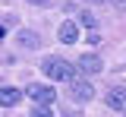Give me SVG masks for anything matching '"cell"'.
I'll use <instances>...</instances> for the list:
<instances>
[{"label":"cell","mask_w":126,"mask_h":117,"mask_svg":"<svg viewBox=\"0 0 126 117\" xmlns=\"http://www.w3.org/2000/svg\"><path fill=\"white\" fill-rule=\"evenodd\" d=\"M41 70H44V76H50L54 82H69V79H76V67H73L69 60H63V57H47Z\"/></svg>","instance_id":"obj_1"},{"label":"cell","mask_w":126,"mask_h":117,"mask_svg":"<svg viewBox=\"0 0 126 117\" xmlns=\"http://www.w3.org/2000/svg\"><path fill=\"white\" fill-rule=\"evenodd\" d=\"M25 95H29L35 104H54V101H57V92H54L50 85H41V82H32L29 89H25Z\"/></svg>","instance_id":"obj_2"},{"label":"cell","mask_w":126,"mask_h":117,"mask_svg":"<svg viewBox=\"0 0 126 117\" xmlns=\"http://www.w3.org/2000/svg\"><path fill=\"white\" fill-rule=\"evenodd\" d=\"M69 95H73V101H92L94 85L88 79H69Z\"/></svg>","instance_id":"obj_3"},{"label":"cell","mask_w":126,"mask_h":117,"mask_svg":"<svg viewBox=\"0 0 126 117\" xmlns=\"http://www.w3.org/2000/svg\"><path fill=\"white\" fill-rule=\"evenodd\" d=\"M22 101V92L19 89H13V85H3L0 89V108H16Z\"/></svg>","instance_id":"obj_4"},{"label":"cell","mask_w":126,"mask_h":117,"mask_svg":"<svg viewBox=\"0 0 126 117\" xmlns=\"http://www.w3.org/2000/svg\"><path fill=\"white\" fill-rule=\"evenodd\" d=\"M16 41H19L25 51H38V44H41V35H38V32H32V29H22V32L16 35Z\"/></svg>","instance_id":"obj_5"},{"label":"cell","mask_w":126,"mask_h":117,"mask_svg":"<svg viewBox=\"0 0 126 117\" xmlns=\"http://www.w3.org/2000/svg\"><path fill=\"white\" fill-rule=\"evenodd\" d=\"M101 67H104V63H101L98 54H82V57H79V70H82V73H101Z\"/></svg>","instance_id":"obj_6"},{"label":"cell","mask_w":126,"mask_h":117,"mask_svg":"<svg viewBox=\"0 0 126 117\" xmlns=\"http://www.w3.org/2000/svg\"><path fill=\"white\" fill-rule=\"evenodd\" d=\"M57 38H60L63 44H73V41H79V29H76V22H63L60 29H57Z\"/></svg>","instance_id":"obj_7"},{"label":"cell","mask_w":126,"mask_h":117,"mask_svg":"<svg viewBox=\"0 0 126 117\" xmlns=\"http://www.w3.org/2000/svg\"><path fill=\"white\" fill-rule=\"evenodd\" d=\"M107 108L126 111V89H110V92H107Z\"/></svg>","instance_id":"obj_8"},{"label":"cell","mask_w":126,"mask_h":117,"mask_svg":"<svg viewBox=\"0 0 126 117\" xmlns=\"http://www.w3.org/2000/svg\"><path fill=\"white\" fill-rule=\"evenodd\" d=\"M32 117H54L50 114V104H35L32 108Z\"/></svg>","instance_id":"obj_9"},{"label":"cell","mask_w":126,"mask_h":117,"mask_svg":"<svg viewBox=\"0 0 126 117\" xmlns=\"http://www.w3.org/2000/svg\"><path fill=\"white\" fill-rule=\"evenodd\" d=\"M82 25H88V29H94V16H92V13H88V10L82 13Z\"/></svg>","instance_id":"obj_10"},{"label":"cell","mask_w":126,"mask_h":117,"mask_svg":"<svg viewBox=\"0 0 126 117\" xmlns=\"http://www.w3.org/2000/svg\"><path fill=\"white\" fill-rule=\"evenodd\" d=\"M25 3H32V6H47V0H25Z\"/></svg>","instance_id":"obj_11"},{"label":"cell","mask_w":126,"mask_h":117,"mask_svg":"<svg viewBox=\"0 0 126 117\" xmlns=\"http://www.w3.org/2000/svg\"><path fill=\"white\" fill-rule=\"evenodd\" d=\"M117 6H120V10H123V13H126V0H117Z\"/></svg>","instance_id":"obj_12"}]
</instances>
